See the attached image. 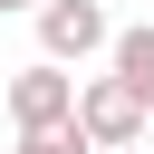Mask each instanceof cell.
<instances>
[{
    "instance_id": "obj_1",
    "label": "cell",
    "mask_w": 154,
    "mask_h": 154,
    "mask_svg": "<svg viewBox=\"0 0 154 154\" xmlns=\"http://www.w3.org/2000/svg\"><path fill=\"white\" fill-rule=\"evenodd\" d=\"M67 125H77V135H87L96 154H135L154 116H144V106H135V96H125L116 77H77V106H67Z\"/></svg>"
},
{
    "instance_id": "obj_6",
    "label": "cell",
    "mask_w": 154,
    "mask_h": 154,
    "mask_svg": "<svg viewBox=\"0 0 154 154\" xmlns=\"http://www.w3.org/2000/svg\"><path fill=\"white\" fill-rule=\"evenodd\" d=\"M0 10H38V0H0Z\"/></svg>"
},
{
    "instance_id": "obj_2",
    "label": "cell",
    "mask_w": 154,
    "mask_h": 154,
    "mask_svg": "<svg viewBox=\"0 0 154 154\" xmlns=\"http://www.w3.org/2000/svg\"><path fill=\"white\" fill-rule=\"evenodd\" d=\"M29 19H38V58H48V67H87V58L116 38L106 0H38Z\"/></svg>"
},
{
    "instance_id": "obj_3",
    "label": "cell",
    "mask_w": 154,
    "mask_h": 154,
    "mask_svg": "<svg viewBox=\"0 0 154 154\" xmlns=\"http://www.w3.org/2000/svg\"><path fill=\"white\" fill-rule=\"evenodd\" d=\"M67 106H77V77H67V67H48V58H38V67H19V77H10V125H19V135L67 125Z\"/></svg>"
},
{
    "instance_id": "obj_5",
    "label": "cell",
    "mask_w": 154,
    "mask_h": 154,
    "mask_svg": "<svg viewBox=\"0 0 154 154\" xmlns=\"http://www.w3.org/2000/svg\"><path fill=\"white\" fill-rule=\"evenodd\" d=\"M19 154H96L77 125H48V135H19Z\"/></svg>"
},
{
    "instance_id": "obj_4",
    "label": "cell",
    "mask_w": 154,
    "mask_h": 154,
    "mask_svg": "<svg viewBox=\"0 0 154 154\" xmlns=\"http://www.w3.org/2000/svg\"><path fill=\"white\" fill-rule=\"evenodd\" d=\"M106 77L154 116V19H135V29H116V38H106Z\"/></svg>"
}]
</instances>
